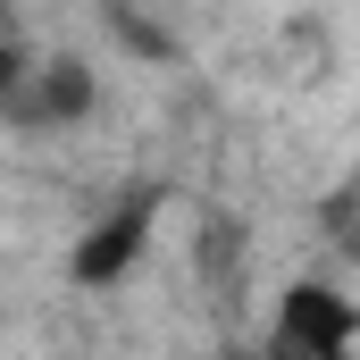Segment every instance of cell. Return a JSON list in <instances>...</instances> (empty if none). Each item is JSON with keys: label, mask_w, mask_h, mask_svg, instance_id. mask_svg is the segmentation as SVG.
<instances>
[{"label": "cell", "mask_w": 360, "mask_h": 360, "mask_svg": "<svg viewBox=\"0 0 360 360\" xmlns=\"http://www.w3.org/2000/svg\"><path fill=\"white\" fill-rule=\"evenodd\" d=\"M269 344H276V352H302V360H344L360 344V302L335 293L327 276H293V285L276 293Z\"/></svg>", "instance_id": "cell-2"}, {"label": "cell", "mask_w": 360, "mask_h": 360, "mask_svg": "<svg viewBox=\"0 0 360 360\" xmlns=\"http://www.w3.org/2000/svg\"><path fill=\"white\" fill-rule=\"evenodd\" d=\"M151 218H160V201H151V193H134V201L101 210L84 235L68 243V285H76V293H117L126 276L143 269V252H151Z\"/></svg>", "instance_id": "cell-3"}, {"label": "cell", "mask_w": 360, "mask_h": 360, "mask_svg": "<svg viewBox=\"0 0 360 360\" xmlns=\"http://www.w3.org/2000/svg\"><path fill=\"white\" fill-rule=\"evenodd\" d=\"M0 109H8L17 134H59V126H84L92 109H101V76H92V59H76V51H51V59L8 51Z\"/></svg>", "instance_id": "cell-1"}]
</instances>
